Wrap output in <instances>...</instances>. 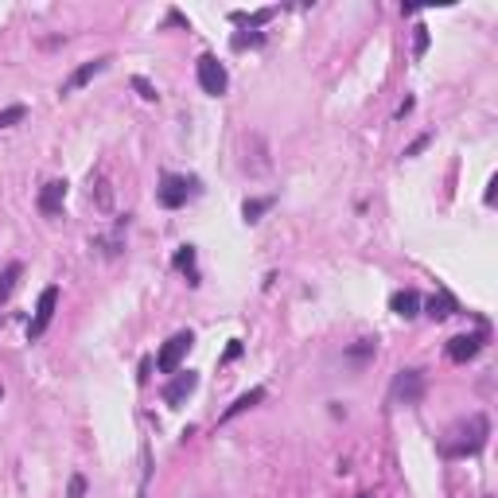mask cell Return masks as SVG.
<instances>
[{
	"instance_id": "obj_1",
	"label": "cell",
	"mask_w": 498,
	"mask_h": 498,
	"mask_svg": "<svg viewBox=\"0 0 498 498\" xmlns=\"http://www.w3.org/2000/svg\"><path fill=\"white\" fill-rule=\"evenodd\" d=\"M487 436H491V420L483 417V413H475V417H467L463 425H455L447 440L440 444V452L452 455V460H460V455H475L479 447L487 444Z\"/></svg>"
},
{
	"instance_id": "obj_2",
	"label": "cell",
	"mask_w": 498,
	"mask_h": 498,
	"mask_svg": "<svg viewBox=\"0 0 498 498\" xmlns=\"http://www.w3.org/2000/svg\"><path fill=\"white\" fill-rule=\"evenodd\" d=\"M195 78H198V86H203V94H211V97H222V94H226V86H230L226 66L214 59V55H198Z\"/></svg>"
},
{
	"instance_id": "obj_3",
	"label": "cell",
	"mask_w": 498,
	"mask_h": 498,
	"mask_svg": "<svg viewBox=\"0 0 498 498\" xmlns=\"http://www.w3.org/2000/svg\"><path fill=\"white\" fill-rule=\"evenodd\" d=\"M195 346V335L191 331H176V335L168 339V343L160 346V354H156V366L164 374H179V362L187 359V351Z\"/></svg>"
},
{
	"instance_id": "obj_4",
	"label": "cell",
	"mask_w": 498,
	"mask_h": 498,
	"mask_svg": "<svg viewBox=\"0 0 498 498\" xmlns=\"http://www.w3.org/2000/svg\"><path fill=\"white\" fill-rule=\"evenodd\" d=\"M55 308H59V288H43L39 292V304H36V315H31V323H28V339L36 343V339H43V331L51 327V319H55Z\"/></svg>"
},
{
	"instance_id": "obj_5",
	"label": "cell",
	"mask_w": 498,
	"mask_h": 498,
	"mask_svg": "<svg viewBox=\"0 0 498 498\" xmlns=\"http://www.w3.org/2000/svg\"><path fill=\"white\" fill-rule=\"evenodd\" d=\"M191 179H184V176H164L160 179V187H156V203L164 206V211H179V206L191 198Z\"/></svg>"
},
{
	"instance_id": "obj_6",
	"label": "cell",
	"mask_w": 498,
	"mask_h": 498,
	"mask_svg": "<svg viewBox=\"0 0 498 498\" xmlns=\"http://www.w3.org/2000/svg\"><path fill=\"white\" fill-rule=\"evenodd\" d=\"M393 397L401 405H417L425 397V370H401L393 378Z\"/></svg>"
},
{
	"instance_id": "obj_7",
	"label": "cell",
	"mask_w": 498,
	"mask_h": 498,
	"mask_svg": "<svg viewBox=\"0 0 498 498\" xmlns=\"http://www.w3.org/2000/svg\"><path fill=\"white\" fill-rule=\"evenodd\" d=\"M113 63V55H97V59H90V63H82L78 66V70H74L70 74V78H66L63 82V86H59V94H74V90H82V86H86V82H94L97 78V74H102L105 70V66H110Z\"/></svg>"
},
{
	"instance_id": "obj_8",
	"label": "cell",
	"mask_w": 498,
	"mask_h": 498,
	"mask_svg": "<svg viewBox=\"0 0 498 498\" xmlns=\"http://www.w3.org/2000/svg\"><path fill=\"white\" fill-rule=\"evenodd\" d=\"M487 343V331H475V335H455L447 339V359L452 362H471L479 351H483Z\"/></svg>"
},
{
	"instance_id": "obj_9",
	"label": "cell",
	"mask_w": 498,
	"mask_h": 498,
	"mask_svg": "<svg viewBox=\"0 0 498 498\" xmlns=\"http://www.w3.org/2000/svg\"><path fill=\"white\" fill-rule=\"evenodd\" d=\"M63 203H66V179H47L39 187V211L47 218H55V214H63Z\"/></svg>"
},
{
	"instance_id": "obj_10",
	"label": "cell",
	"mask_w": 498,
	"mask_h": 498,
	"mask_svg": "<svg viewBox=\"0 0 498 498\" xmlns=\"http://www.w3.org/2000/svg\"><path fill=\"white\" fill-rule=\"evenodd\" d=\"M195 389H198V374L195 370H184V374H176V378H171L168 389H164V401H168V405H184Z\"/></svg>"
},
{
	"instance_id": "obj_11",
	"label": "cell",
	"mask_w": 498,
	"mask_h": 498,
	"mask_svg": "<svg viewBox=\"0 0 498 498\" xmlns=\"http://www.w3.org/2000/svg\"><path fill=\"white\" fill-rule=\"evenodd\" d=\"M389 308H393V315H401V319H413L420 312V296L413 288H401V292L389 296Z\"/></svg>"
},
{
	"instance_id": "obj_12",
	"label": "cell",
	"mask_w": 498,
	"mask_h": 498,
	"mask_svg": "<svg viewBox=\"0 0 498 498\" xmlns=\"http://www.w3.org/2000/svg\"><path fill=\"white\" fill-rule=\"evenodd\" d=\"M261 401H265V389H261V386H257V389H249V393H242V397H238V401L230 405L226 413H222V425H226V420H234V417H242L245 409H253V405H261Z\"/></svg>"
},
{
	"instance_id": "obj_13",
	"label": "cell",
	"mask_w": 498,
	"mask_h": 498,
	"mask_svg": "<svg viewBox=\"0 0 498 498\" xmlns=\"http://www.w3.org/2000/svg\"><path fill=\"white\" fill-rule=\"evenodd\" d=\"M20 277H23V265L20 261H12L4 272H0V304H8V296H12L16 285H20Z\"/></svg>"
},
{
	"instance_id": "obj_14",
	"label": "cell",
	"mask_w": 498,
	"mask_h": 498,
	"mask_svg": "<svg viewBox=\"0 0 498 498\" xmlns=\"http://www.w3.org/2000/svg\"><path fill=\"white\" fill-rule=\"evenodd\" d=\"M425 312L433 315V319H447V315H452V312H460V304H455V300H452V296H447V292H436L433 300L425 304Z\"/></svg>"
},
{
	"instance_id": "obj_15",
	"label": "cell",
	"mask_w": 498,
	"mask_h": 498,
	"mask_svg": "<svg viewBox=\"0 0 498 498\" xmlns=\"http://www.w3.org/2000/svg\"><path fill=\"white\" fill-rule=\"evenodd\" d=\"M176 269H184L191 285H198V272H195V249H191V245H184V249L176 253Z\"/></svg>"
},
{
	"instance_id": "obj_16",
	"label": "cell",
	"mask_w": 498,
	"mask_h": 498,
	"mask_svg": "<svg viewBox=\"0 0 498 498\" xmlns=\"http://www.w3.org/2000/svg\"><path fill=\"white\" fill-rule=\"evenodd\" d=\"M272 206V198H245V206H242V214H245V222H257L265 211Z\"/></svg>"
},
{
	"instance_id": "obj_17",
	"label": "cell",
	"mask_w": 498,
	"mask_h": 498,
	"mask_svg": "<svg viewBox=\"0 0 498 498\" xmlns=\"http://www.w3.org/2000/svg\"><path fill=\"white\" fill-rule=\"evenodd\" d=\"M28 117V110L23 105H8V110H0V129H8V124H20Z\"/></svg>"
},
{
	"instance_id": "obj_18",
	"label": "cell",
	"mask_w": 498,
	"mask_h": 498,
	"mask_svg": "<svg viewBox=\"0 0 498 498\" xmlns=\"http://www.w3.org/2000/svg\"><path fill=\"white\" fill-rule=\"evenodd\" d=\"M132 90H137L140 97H144V102H156V86L148 78H132Z\"/></svg>"
},
{
	"instance_id": "obj_19",
	"label": "cell",
	"mask_w": 498,
	"mask_h": 498,
	"mask_svg": "<svg viewBox=\"0 0 498 498\" xmlns=\"http://www.w3.org/2000/svg\"><path fill=\"white\" fill-rule=\"evenodd\" d=\"M428 144H433V132H425V137H417V140H413V144L405 148V156H420Z\"/></svg>"
},
{
	"instance_id": "obj_20",
	"label": "cell",
	"mask_w": 498,
	"mask_h": 498,
	"mask_svg": "<svg viewBox=\"0 0 498 498\" xmlns=\"http://www.w3.org/2000/svg\"><path fill=\"white\" fill-rule=\"evenodd\" d=\"M370 354H374V343H370V339H362L359 346H351V351H346V359H370Z\"/></svg>"
},
{
	"instance_id": "obj_21",
	"label": "cell",
	"mask_w": 498,
	"mask_h": 498,
	"mask_svg": "<svg viewBox=\"0 0 498 498\" xmlns=\"http://www.w3.org/2000/svg\"><path fill=\"white\" fill-rule=\"evenodd\" d=\"M261 31H253V36H234V47H238V51H245V47H257V43H261Z\"/></svg>"
},
{
	"instance_id": "obj_22",
	"label": "cell",
	"mask_w": 498,
	"mask_h": 498,
	"mask_svg": "<svg viewBox=\"0 0 498 498\" xmlns=\"http://www.w3.org/2000/svg\"><path fill=\"white\" fill-rule=\"evenodd\" d=\"M425 51H428V28H417V43H413V55L420 59Z\"/></svg>"
},
{
	"instance_id": "obj_23",
	"label": "cell",
	"mask_w": 498,
	"mask_h": 498,
	"mask_svg": "<svg viewBox=\"0 0 498 498\" xmlns=\"http://www.w3.org/2000/svg\"><path fill=\"white\" fill-rule=\"evenodd\" d=\"M82 494H86V479L74 475V479H70V498H82Z\"/></svg>"
},
{
	"instance_id": "obj_24",
	"label": "cell",
	"mask_w": 498,
	"mask_h": 498,
	"mask_svg": "<svg viewBox=\"0 0 498 498\" xmlns=\"http://www.w3.org/2000/svg\"><path fill=\"white\" fill-rule=\"evenodd\" d=\"M238 354H242V343H238V339H234V343L226 346V354H222V362H234Z\"/></svg>"
},
{
	"instance_id": "obj_25",
	"label": "cell",
	"mask_w": 498,
	"mask_h": 498,
	"mask_svg": "<svg viewBox=\"0 0 498 498\" xmlns=\"http://www.w3.org/2000/svg\"><path fill=\"white\" fill-rule=\"evenodd\" d=\"M354 498H374V494H354Z\"/></svg>"
},
{
	"instance_id": "obj_26",
	"label": "cell",
	"mask_w": 498,
	"mask_h": 498,
	"mask_svg": "<svg viewBox=\"0 0 498 498\" xmlns=\"http://www.w3.org/2000/svg\"><path fill=\"white\" fill-rule=\"evenodd\" d=\"M0 397H4V389H0Z\"/></svg>"
}]
</instances>
